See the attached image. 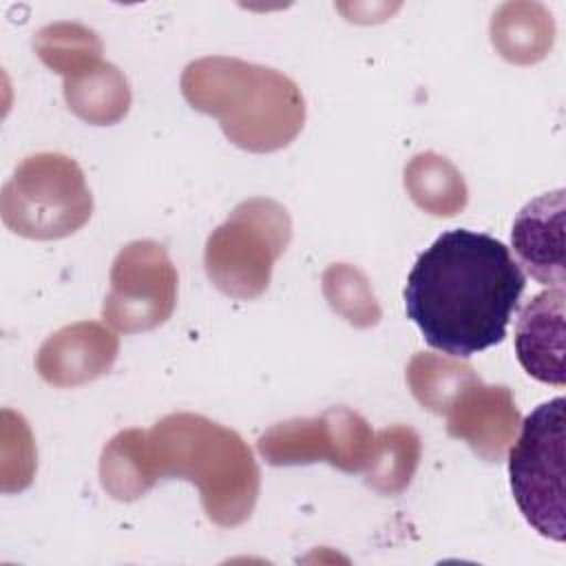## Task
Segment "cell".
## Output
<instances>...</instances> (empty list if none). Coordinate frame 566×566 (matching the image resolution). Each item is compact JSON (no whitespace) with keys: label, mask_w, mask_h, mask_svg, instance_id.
Returning <instances> with one entry per match:
<instances>
[{"label":"cell","mask_w":566,"mask_h":566,"mask_svg":"<svg viewBox=\"0 0 566 566\" xmlns=\"http://www.w3.org/2000/svg\"><path fill=\"white\" fill-rule=\"evenodd\" d=\"M420 460V436L407 424H391L374 436L363 469L365 484L380 495H398L409 484Z\"/></svg>","instance_id":"obj_16"},{"label":"cell","mask_w":566,"mask_h":566,"mask_svg":"<svg viewBox=\"0 0 566 566\" xmlns=\"http://www.w3.org/2000/svg\"><path fill=\"white\" fill-rule=\"evenodd\" d=\"M4 226L27 239L51 241L77 232L93 212V195L75 159L60 153L27 157L0 197Z\"/></svg>","instance_id":"obj_5"},{"label":"cell","mask_w":566,"mask_h":566,"mask_svg":"<svg viewBox=\"0 0 566 566\" xmlns=\"http://www.w3.org/2000/svg\"><path fill=\"white\" fill-rule=\"evenodd\" d=\"M371 447L369 422L347 407H329L314 418L279 422L256 440L259 455L272 467L329 462L345 473L363 471Z\"/></svg>","instance_id":"obj_8"},{"label":"cell","mask_w":566,"mask_h":566,"mask_svg":"<svg viewBox=\"0 0 566 566\" xmlns=\"http://www.w3.org/2000/svg\"><path fill=\"white\" fill-rule=\"evenodd\" d=\"M64 99L86 124L111 126L126 117L130 108V86L115 64L99 62L64 80Z\"/></svg>","instance_id":"obj_14"},{"label":"cell","mask_w":566,"mask_h":566,"mask_svg":"<svg viewBox=\"0 0 566 566\" xmlns=\"http://www.w3.org/2000/svg\"><path fill=\"white\" fill-rule=\"evenodd\" d=\"M119 338L95 321H80L51 334L35 356L38 374L53 387H77L111 371Z\"/></svg>","instance_id":"obj_10"},{"label":"cell","mask_w":566,"mask_h":566,"mask_svg":"<svg viewBox=\"0 0 566 566\" xmlns=\"http://www.w3.org/2000/svg\"><path fill=\"white\" fill-rule=\"evenodd\" d=\"M407 385L422 409L444 416L453 398L475 378V369L455 358L418 352L407 365Z\"/></svg>","instance_id":"obj_17"},{"label":"cell","mask_w":566,"mask_h":566,"mask_svg":"<svg viewBox=\"0 0 566 566\" xmlns=\"http://www.w3.org/2000/svg\"><path fill=\"white\" fill-rule=\"evenodd\" d=\"M164 478L192 482L206 517L223 528L243 524L256 504L261 473L243 438L199 413H168L153 429L115 433L99 455L104 491L133 502Z\"/></svg>","instance_id":"obj_1"},{"label":"cell","mask_w":566,"mask_h":566,"mask_svg":"<svg viewBox=\"0 0 566 566\" xmlns=\"http://www.w3.org/2000/svg\"><path fill=\"white\" fill-rule=\"evenodd\" d=\"M177 270L157 241L124 245L111 268L102 318L117 332L137 334L164 325L177 303Z\"/></svg>","instance_id":"obj_7"},{"label":"cell","mask_w":566,"mask_h":566,"mask_svg":"<svg viewBox=\"0 0 566 566\" xmlns=\"http://www.w3.org/2000/svg\"><path fill=\"white\" fill-rule=\"evenodd\" d=\"M447 433L464 440L484 462H502L520 427V411L506 385L469 382L449 405Z\"/></svg>","instance_id":"obj_9"},{"label":"cell","mask_w":566,"mask_h":566,"mask_svg":"<svg viewBox=\"0 0 566 566\" xmlns=\"http://www.w3.org/2000/svg\"><path fill=\"white\" fill-rule=\"evenodd\" d=\"M405 188L411 201L433 217H455L469 201L460 170L436 153H420L405 166Z\"/></svg>","instance_id":"obj_15"},{"label":"cell","mask_w":566,"mask_h":566,"mask_svg":"<svg viewBox=\"0 0 566 566\" xmlns=\"http://www.w3.org/2000/svg\"><path fill=\"white\" fill-rule=\"evenodd\" d=\"M524 285L520 263L500 239L455 228L416 259L405 312L427 345L467 358L504 340Z\"/></svg>","instance_id":"obj_2"},{"label":"cell","mask_w":566,"mask_h":566,"mask_svg":"<svg viewBox=\"0 0 566 566\" xmlns=\"http://www.w3.org/2000/svg\"><path fill=\"white\" fill-rule=\"evenodd\" d=\"M186 102L214 117L234 146L274 153L290 146L305 124V99L285 73L239 57L210 55L181 73Z\"/></svg>","instance_id":"obj_3"},{"label":"cell","mask_w":566,"mask_h":566,"mask_svg":"<svg viewBox=\"0 0 566 566\" xmlns=\"http://www.w3.org/2000/svg\"><path fill=\"white\" fill-rule=\"evenodd\" d=\"M323 294L329 307L354 327H371L380 321V305L367 276L349 263H332L323 272Z\"/></svg>","instance_id":"obj_19"},{"label":"cell","mask_w":566,"mask_h":566,"mask_svg":"<svg viewBox=\"0 0 566 566\" xmlns=\"http://www.w3.org/2000/svg\"><path fill=\"white\" fill-rule=\"evenodd\" d=\"M564 287L535 294L515 327V354L528 376L564 387Z\"/></svg>","instance_id":"obj_12"},{"label":"cell","mask_w":566,"mask_h":566,"mask_svg":"<svg viewBox=\"0 0 566 566\" xmlns=\"http://www.w3.org/2000/svg\"><path fill=\"white\" fill-rule=\"evenodd\" d=\"M513 250L526 272L544 285H564V188L528 201L511 230Z\"/></svg>","instance_id":"obj_11"},{"label":"cell","mask_w":566,"mask_h":566,"mask_svg":"<svg viewBox=\"0 0 566 566\" xmlns=\"http://www.w3.org/2000/svg\"><path fill=\"white\" fill-rule=\"evenodd\" d=\"M564 398L533 409L509 453L515 504L524 520L557 544L566 535L564 504Z\"/></svg>","instance_id":"obj_6"},{"label":"cell","mask_w":566,"mask_h":566,"mask_svg":"<svg viewBox=\"0 0 566 566\" xmlns=\"http://www.w3.org/2000/svg\"><path fill=\"white\" fill-rule=\"evenodd\" d=\"M489 31L495 51L520 66L542 62L555 42L553 13L539 2H504Z\"/></svg>","instance_id":"obj_13"},{"label":"cell","mask_w":566,"mask_h":566,"mask_svg":"<svg viewBox=\"0 0 566 566\" xmlns=\"http://www.w3.org/2000/svg\"><path fill=\"white\" fill-rule=\"evenodd\" d=\"M38 57L64 80L84 73L102 62L99 35L77 22H53L33 38Z\"/></svg>","instance_id":"obj_18"},{"label":"cell","mask_w":566,"mask_h":566,"mask_svg":"<svg viewBox=\"0 0 566 566\" xmlns=\"http://www.w3.org/2000/svg\"><path fill=\"white\" fill-rule=\"evenodd\" d=\"M290 239L292 219L285 206L268 197H250L210 232L203 250L206 274L230 298H256L268 290L272 268Z\"/></svg>","instance_id":"obj_4"}]
</instances>
